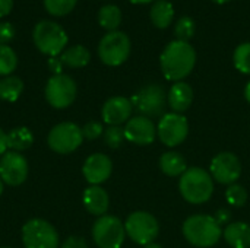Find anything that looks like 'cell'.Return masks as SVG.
Returning a JSON list of instances; mask_svg holds the SVG:
<instances>
[{
	"instance_id": "6da1fadb",
	"label": "cell",
	"mask_w": 250,
	"mask_h": 248,
	"mask_svg": "<svg viewBox=\"0 0 250 248\" xmlns=\"http://www.w3.org/2000/svg\"><path fill=\"white\" fill-rule=\"evenodd\" d=\"M196 64V51L190 42L174 39L166 45L160 56V66L167 80L180 82L188 77Z\"/></svg>"
},
{
	"instance_id": "7a4b0ae2",
	"label": "cell",
	"mask_w": 250,
	"mask_h": 248,
	"mask_svg": "<svg viewBox=\"0 0 250 248\" xmlns=\"http://www.w3.org/2000/svg\"><path fill=\"white\" fill-rule=\"evenodd\" d=\"M183 237L189 244L198 248L214 247L223 237V228L211 215H192L182 227Z\"/></svg>"
},
{
	"instance_id": "3957f363",
	"label": "cell",
	"mask_w": 250,
	"mask_h": 248,
	"mask_svg": "<svg viewBox=\"0 0 250 248\" xmlns=\"http://www.w3.org/2000/svg\"><path fill=\"white\" fill-rule=\"evenodd\" d=\"M179 191L190 205H204L214 194V180L209 171L199 167H192L180 175Z\"/></svg>"
},
{
	"instance_id": "277c9868",
	"label": "cell",
	"mask_w": 250,
	"mask_h": 248,
	"mask_svg": "<svg viewBox=\"0 0 250 248\" xmlns=\"http://www.w3.org/2000/svg\"><path fill=\"white\" fill-rule=\"evenodd\" d=\"M32 39L35 47L45 56L57 57L66 50L67 34L62 25L54 20H40L32 31Z\"/></svg>"
},
{
	"instance_id": "5b68a950",
	"label": "cell",
	"mask_w": 250,
	"mask_h": 248,
	"mask_svg": "<svg viewBox=\"0 0 250 248\" xmlns=\"http://www.w3.org/2000/svg\"><path fill=\"white\" fill-rule=\"evenodd\" d=\"M133 110L139 113V115L148 118H158L163 117L167 107V92L158 83H149L142 86L132 98Z\"/></svg>"
},
{
	"instance_id": "8992f818",
	"label": "cell",
	"mask_w": 250,
	"mask_h": 248,
	"mask_svg": "<svg viewBox=\"0 0 250 248\" xmlns=\"http://www.w3.org/2000/svg\"><path fill=\"white\" fill-rule=\"evenodd\" d=\"M130 50V38L122 31H111L101 38L98 44V57L105 66L117 67L129 58Z\"/></svg>"
},
{
	"instance_id": "52a82bcc",
	"label": "cell",
	"mask_w": 250,
	"mask_h": 248,
	"mask_svg": "<svg viewBox=\"0 0 250 248\" xmlns=\"http://www.w3.org/2000/svg\"><path fill=\"white\" fill-rule=\"evenodd\" d=\"M125 229L126 237L144 247L146 244L155 243L160 232V224L152 213L145 210H136L127 216L125 222Z\"/></svg>"
},
{
	"instance_id": "ba28073f",
	"label": "cell",
	"mask_w": 250,
	"mask_h": 248,
	"mask_svg": "<svg viewBox=\"0 0 250 248\" xmlns=\"http://www.w3.org/2000/svg\"><path fill=\"white\" fill-rule=\"evenodd\" d=\"M92 238L98 248H120L126 238L125 224L113 216H100L92 225Z\"/></svg>"
},
{
	"instance_id": "9c48e42d",
	"label": "cell",
	"mask_w": 250,
	"mask_h": 248,
	"mask_svg": "<svg viewBox=\"0 0 250 248\" xmlns=\"http://www.w3.org/2000/svg\"><path fill=\"white\" fill-rule=\"evenodd\" d=\"M83 142L82 129L70 121H63L56 124L47 136V143L50 149L60 155H67L75 152Z\"/></svg>"
},
{
	"instance_id": "30bf717a",
	"label": "cell",
	"mask_w": 250,
	"mask_h": 248,
	"mask_svg": "<svg viewBox=\"0 0 250 248\" xmlns=\"http://www.w3.org/2000/svg\"><path fill=\"white\" fill-rule=\"evenodd\" d=\"M22 244L25 248H57L59 234L50 222L35 218L23 225Z\"/></svg>"
},
{
	"instance_id": "8fae6325",
	"label": "cell",
	"mask_w": 250,
	"mask_h": 248,
	"mask_svg": "<svg viewBox=\"0 0 250 248\" xmlns=\"http://www.w3.org/2000/svg\"><path fill=\"white\" fill-rule=\"evenodd\" d=\"M44 94L47 102L53 108L63 110L73 104L78 94V88L70 76L60 73V75H53L48 79Z\"/></svg>"
},
{
	"instance_id": "7c38bea8",
	"label": "cell",
	"mask_w": 250,
	"mask_h": 248,
	"mask_svg": "<svg viewBox=\"0 0 250 248\" xmlns=\"http://www.w3.org/2000/svg\"><path fill=\"white\" fill-rule=\"evenodd\" d=\"M189 134V123L183 114L168 113L164 114L157 126V137L168 148L182 145Z\"/></svg>"
},
{
	"instance_id": "4fadbf2b",
	"label": "cell",
	"mask_w": 250,
	"mask_h": 248,
	"mask_svg": "<svg viewBox=\"0 0 250 248\" xmlns=\"http://www.w3.org/2000/svg\"><path fill=\"white\" fill-rule=\"evenodd\" d=\"M209 174L214 181L223 186L236 184L242 175V162L236 153L221 152L211 161Z\"/></svg>"
},
{
	"instance_id": "5bb4252c",
	"label": "cell",
	"mask_w": 250,
	"mask_h": 248,
	"mask_svg": "<svg viewBox=\"0 0 250 248\" xmlns=\"http://www.w3.org/2000/svg\"><path fill=\"white\" fill-rule=\"evenodd\" d=\"M28 171V161L19 152L7 151L0 158V178L7 186H21L26 180Z\"/></svg>"
},
{
	"instance_id": "9a60e30c",
	"label": "cell",
	"mask_w": 250,
	"mask_h": 248,
	"mask_svg": "<svg viewBox=\"0 0 250 248\" xmlns=\"http://www.w3.org/2000/svg\"><path fill=\"white\" fill-rule=\"evenodd\" d=\"M123 129L126 140L133 145L146 146L151 145L157 137V126L151 118L144 115L132 117Z\"/></svg>"
},
{
	"instance_id": "2e32d148",
	"label": "cell",
	"mask_w": 250,
	"mask_h": 248,
	"mask_svg": "<svg viewBox=\"0 0 250 248\" xmlns=\"http://www.w3.org/2000/svg\"><path fill=\"white\" fill-rule=\"evenodd\" d=\"M113 172V162L104 153H92L82 167V174L91 186H100L110 178Z\"/></svg>"
},
{
	"instance_id": "e0dca14e",
	"label": "cell",
	"mask_w": 250,
	"mask_h": 248,
	"mask_svg": "<svg viewBox=\"0 0 250 248\" xmlns=\"http://www.w3.org/2000/svg\"><path fill=\"white\" fill-rule=\"evenodd\" d=\"M133 105L126 96H111L108 98L101 110V117L108 126H122L132 118Z\"/></svg>"
},
{
	"instance_id": "ac0fdd59",
	"label": "cell",
	"mask_w": 250,
	"mask_h": 248,
	"mask_svg": "<svg viewBox=\"0 0 250 248\" xmlns=\"http://www.w3.org/2000/svg\"><path fill=\"white\" fill-rule=\"evenodd\" d=\"M167 102L168 107L173 110V113L183 114L189 110V107L193 102V89L189 83L180 80L174 82L167 94Z\"/></svg>"
},
{
	"instance_id": "d6986e66",
	"label": "cell",
	"mask_w": 250,
	"mask_h": 248,
	"mask_svg": "<svg viewBox=\"0 0 250 248\" xmlns=\"http://www.w3.org/2000/svg\"><path fill=\"white\" fill-rule=\"evenodd\" d=\"M85 209L94 216H104L110 206V197L107 191L100 186H89L82 196Z\"/></svg>"
},
{
	"instance_id": "ffe728a7",
	"label": "cell",
	"mask_w": 250,
	"mask_h": 248,
	"mask_svg": "<svg viewBox=\"0 0 250 248\" xmlns=\"http://www.w3.org/2000/svg\"><path fill=\"white\" fill-rule=\"evenodd\" d=\"M223 237L233 248H250V225L246 222H231L223 229Z\"/></svg>"
},
{
	"instance_id": "44dd1931",
	"label": "cell",
	"mask_w": 250,
	"mask_h": 248,
	"mask_svg": "<svg viewBox=\"0 0 250 248\" xmlns=\"http://www.w3.org/2000/svg\"><path fill=\"white\" fill-rule=\"evenodd\" d=\"M151 22L158 29H166L174 19V7L168 0H157L152 3L149 10Z\"/></svg>"
},
{
	"instance_id": "7402d4cb",
	"label": "cell",
	"mask_w": 250,
	"mask_h": 248,
	"mask_svg": "<svg viewBox=\"0 0 250 248\" xmlns=\"http://www.w3.org/2000/svg\"><path fill=\"white\" fill-rule=\"evenodd\" d=\"M160 170L168 177H180L188 170L186 159L176 151L164 152L160 158Z\"/></svg>"
},
{
	"instance_id": "603a6c76",
	"label": "cell",
	"mask_w": 250,
	"mask_h": 248,
	"mask_svg": "<svg viewBox=\"0 0 250 248\" xmlns=\"http://www.w3.org/2000/svg\"><path fill=\"white\" fill-rule=\"evenodd\" d=\"M91 60V53L83 45H72L60 54V61L72 69L85 67Z\"/></svg>"
},
{
	"instance_id": "cb8c5ba5",
	"label": "cell",
	"mask_w": 250,
	"mask_h": 248,
	"mask_svg": "<svg viewBox=\"0 0 250 248\" xmlns=\"http://www.w3.org/2000/svg\"><path fill=\"white\" fill-rule=\"evenodd\" d=\"M7 149L13 152H22L31 148L34 143V136L28 127H15L6 133Z\"/></svg>"
},
{
	"instance_id": "d4e9b609",
	"label": "cell",
	"mask_w": 250,
	"mask_h": 248,
	"mask_svg": "<svg viewBox=\"0 0 250 248\" xmlns=\"http://www.w3.org/2000/svg\"><path fill=\"white\" fill-rule=\"evenodd\" d=\"M122 10L116 4H105L98 10V23L108 32L117 31V28L122 25Z\"/></svg>"
},
{
	"instance_id": "484cf974",
	"label": "cell",
	"mask_w": 250,
	"mask_h": 248,
	"mask_svg": "<svg viewBox=\"0 0 250 248\" xmlns=\"http://www.w3.org/2000/svg\"><path fill=\"white\" fill-rule=\"evenodd\" d=\"M23 91V82L18 76H4L0 79V99L13 102L16 101Z\"/></svg>"
},
{
	"instance_id": "4316f807",
	"label": "cell",
	"mask_w": 250,
	"mask_h": 248,
	"mask_svg": "<svg viewBox=\"0 0 250 248\" xmlns=\"http://www.w3.org/2000/svg\"><path fill=\"white\" fill-rule=\"evenodd\" d=\"M18 66V56L7 44H0V76H10Z\"/></svg>"
},
{
	"instance_id": "83f0119b",
	"label": "cell",
	"mask_w": 250,
	"mask_h": 248,
	"mask_svg": "<svg viewBox=\"0 0 250 248\" xmlns=\"http://www.w3.org/2000/svg\"><path fill=\"white\" fill-rule=\"evenodd\" d=\"M233 63L240 73L250 75V42H242L236 47L233 53Z\"/></svg>"
},
{
	"instance_id": "f1b7e54d",
	"label": "cell",
	"mask_w": 250,
	"mask_h": 248,
	"mask_svg": "<svg viewBox=\"0 0 250 248\" xmlns=\"http://www.w3.org/2000/svg\"><path fill=\"white\" fill-rule=\"evenodd\" d=\"M195 29H196V25H195V20L190 16L179 18L177 22H176V26H174L176 39L189 42L195 35Z\"/></svg>"
},
{
	"instance_id": "f546056e",
	"label": "cell",
	"mask_w": 250,
	"mask_h": 248,
	"mask_svg": "<svg viewBox=\"0 0 250 248\" xmlns=\"http://www.w3.org/2000/svg\"><path fill=\"white\" fill-rule=\"evenodd\" d=\"M78 0H44V7L51 16H66L70 13Z\"/></svg>"
},
{
	"instance_id": "4dcf8cb0",
	"label": "cell",
	"mask_w": 250,
	"mask_h": 248,
	"mask_svg": "<svg viewBox=\"0 0 250 248\" xmlns=\"http://www.w3.org/2000/svg\"><path fill=\"white\" fill-rule=\"evenodd\" d=\"M226 199L230 206L233 208H242L248 202V190L240 184H231L226 190Z\"/></svg>"
},
{
	"instance_id": "1f68e13d",
	"label": "cell",
	"mask_w": 250,
	"mask_h": 248,
	"mask_svg": "<svg viewBox=\"0 0 250 248\" xmlns=\"http://www.w3.org/2000/svg\"><path fill=\"white\" fill-rule=\"evenodd\" d=\"M104 142L108 148L111 149H117L123 145V142L126 140L125 137V129L122 126H108L104 130Z\"/></svg>"
},
{
	"instance_id": "d6a6232c",
	"label": "cell",
	"mask_w": 250,
	"mask_h": 248,
	"mask_svg": "<svg viewBox=\"0 0 250 248\" xmlns=\"http://www.w3.org/2000/svg\"><path fill=\"white\" fill-rule=\"evenodd\" d=\"M103 133H104L103 124L98 123V121H88L82 127V136H83V139H88V140H95Z\"/></svg>"
},
{
	"instance_id": "836d02e7",
	"label": "cell",
	"mask_w": 250,
	"mask_h": 248,
	"mask_svg": "<svg viewBox=\"0 0 250 248\" xmlns=\"http://www.w3.org/2000/svg\"><path fill=\"white\" fill-rule=\"evenodd\" d=\"M15 37V28L9 22H0V44H7Z\"/></svg>"
},
{
	"instance_id": "e575fe53",
	"label": "cell",
	"mask_w": 250,
	"mask_h": 248,
	"mask_svg": "<svg viewBox=\"0 0 250 248\" xmlns=\"http://www.w3.org/2000/svg\"><path fill=\"white\" fill-rule=\"evenodd\" d=\"M62 248H88V244L83 238H79V237H69L64 243Z\"/></svg>"
},
{
	"instance_id": "d590c367",
	"label": "cell",
	"mask_w": 250,
	"mask_h": 248,
	"mask_svg": "<svg viewBox=\"0 0 250 248\" xmlns=\"http://www.w3.org/2000/svg\"><path fill=\"white\" fill-rule=\"evenodd\" d=\"M48 67H50V70H51L54 75H60V73H62L63 63H62L60 58H57V57H50V60H48Z\"/></svg>"
},
{
	"instance_id": "8d00e7d4",
	"label": "cell",
	"mask_w": 250,
	"mask_h": 248,
	"mask_svg": "<svg viewBox=\"0 0 250 248\" xmlns=\"http://www.w3.org/2000/svg\"><path fill=\"white\" fill-rule=\"evenodd\" d=\"M13 9V0H0V18L7 16Z\"/></svg>"
},
{
	"instance_id": "74e56055",
	"label": "cell",
	"mask_w": 250,
	"mask_h": 248,
	"mask_svg": "<svg viewBox=\"0 0 250 248\" xmlns=\"http://www.w3.org/2000/svg\"><path fill=\"white\" fill-rule=\"evenodd\" d=\"M230 213H229V210H226V209H220L218 212H217V215H215V219L218 221V224L220 225H223V224H229V221H230Z\"/></svg>"
},
{
	"instance_id": "f35d334b",
	"label": "cell",
	"mask_w": 250,
	"mask_h": 248,
	"mask_svg": "<svg viewBox=\"0 0 250 248\" xmlns=\"http://www.w3.org/2000/svg\"><path fill=\"white\" fill-rule=\"evenodd\" d=\"M7 152V140H6V133L0 129V158Z\"/></svg>"
},
{
	"instance_id": "ab89813d",
	"label": "cell",
	"mask_w": 250,
	"mask_h": 248,
	"mask_svg": "<svg viewBox=\"0 0 250 248\" xmlns=\"http://www.w3.org/2000/svg\"><path fill=\"white\" fill-rule=\"evenodd\" d=\"M129 1L133 4H148V3H154L157 0H129Z\"/></svg>"
},
{
	"instance_id": "60d3db41",
	"label": "cell",
	"mask_w": 250,
	"mask_h": 248,
	"mask_svg": "<svg viewBox=\"0 0 250 248\" xmlns=\"http://www.w3.org/2000/svg\"><path fill=\"white\" fill-rule=\"evenodd\" d=\"M245 98H246V101L250 104V80L246 83V86H245Z\"/></svg>"
},
{
	"instance_id": "b9f144b4",
	"label": "cell",
	"mask_w": 250,
	"mask_h": 248,
	"mask_svg": "<svg viewBox=\"0 0 250 248\" xmlns=\"http://www.w3.org/2000/svg\"><path fill=\"white\" fill-rule=\"evenodd\" d=\"M144 248H163L160 244H157V243H151V244H146V246H144Z\"/></svg>"
},
{
	"instance_id": "7bdbcfd3",
	"label": "cell",
	"mask_w": 250,
	"mask_h": 248,
	"mask_svg": "<svg viewBox=\"0 0 250 248\" xmlns=\"http://www.w3.org/2000/svg\"><path fill=\"white\" fill-rule=\"evenodd\" d=\"M214 3H218V4H224V3H227V1H230V0H212Z\"/></svg>"
},
{
	"instance_id": "ee69618b",
	"label": "cell",
	"mask_w": 250,
	"mask_h": 248,
	"mask_svg": "<svg viewBox=\"0 0 250 248\" xmlns=\"http://www.w3.org/2000/svg\"><path fill=\"white\" fill-rule=\"evenodd\" d=\"M1 193H3V181L0 178V196H1Z\"/></svg>"
},
{
	"instance_id": "f6af8a7d",
	"label": "cell",
	"mask_w": 250,
	"mask_h": 248,
	"mask_svg": "<svg viewBox=\"0 0 250 248\" xmlns=\"http://www.w3.org/2000/svg\"><path fill=\"white\" fill-rule=\"evenodd\" d=\"M3 248H9V247H3Z\"/></svg>"
}]
</instances>
